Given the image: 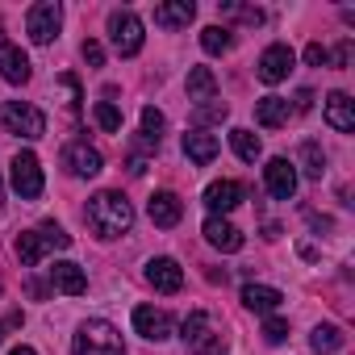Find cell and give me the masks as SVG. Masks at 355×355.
<instances>
[{"mask_svg": "<svg viewBox=\"0 0 355 355\" xmlns=\"http://www.w3.org/2000/svg\"><path fill=\"white\" fill-rule=\"evenodd\" d=\"M226 105L222 101H205V105H197V113H193V121H197V130L201 125H214V121H226Z\"/></svg>", "mask_w": 355, "mask_h": 355, "instance_id": "f546056e", "label": "cell"}, {"mask_svg": "<svg viewBox=\"0 0 355 355\" xmlns=\"http://www.w3.org/2000/svg\"><path fill=\"white\" fill-rule=\"evenodd\" d=\"M0 197H5V184H0Z\"/></svg>", "mask_w": 355, "mask_h": 355, "instance_id": "60d3db41", "label": "cell"}, {"mask_svg": "<svg viewBox=\"0 0 355 355\" xmlns=\"http://www.w3.org/2000/svg\"><path fill=\"white\" fill-rule=\"evenodd\" d=\"M146 284L155 293H180L184 288V268L175 259H167V255H159V259L146 263Z\"/></svg>", "mask_w": 355, "mask_h": 355, "instance_id": "8fae6325", "label": "cell"}, {"mask_svg": "<svg viewBox=\"0 0 355 355\" xmlns=\"http://www.w3.org/2000/svg\"><path fill=\"white\" fill-rule=\"evenodd\" d=\"M189 101L205 105V101H218V80L209 67H193L189 71Z\"/></svg>", "mask_w": 355, "mask_h": 355, "instance_id": "603a6c76", "label": "cell"}, {"mask_svg": "<svg viewBox=\"0 0 355 355\" xmlns=\"http://www.w3.org/2000/svg\"><path fill=\"white\" fill-rule=\"evenodd\" d=\"M9 355H38V351H34V347H13Z\"/></svg>", "mask_w": 355, "mask_h": 355, "instance_id": "f35d334b", "label": "cell"}, {"mask_svg": "<svg viewBox=\"0 0 355 355\" xmlns=\"http://www.w3.org/2000/svg\"><path fill=\"white\" fill-rule=\"evenodd\" d=\"M343 343H347V338H343L338 326H318V330L309 334V347H313V351H338Z\"/></svg>", "mask_w": 355, "mask_h": 355, "instance_id": "4316f807", "label": "cell"}, {"mask_svg": "<svg viewBox=\"0 0 355 355\" xmlns=\"http://www.w3.org/2000/svg\"><path fill=\"white\" fill-rule=\"evenodd\" d=\"M326 121L338 130V134H351L355 130V101L347 92H330L326 96Z\"/></svg>", "mask_w": 355, "mask_h": 355, "instance_id": "ac0fdd59", "label": "cell"}, {"mask_svg": "<svg viewBox=\"0 0 355 355\" xmlns=\"http://www.w3.org/2000/svg\"><path fill=\"white\" fill-rule=\"evenodd\" d=\"M88 226L101 234V239H121L130 226H134V205L121 197V193H96L84 209Z\"/></svg>", "mask_w": 355, "mask_h": 355, "instance_id": "6da1fadb", "label": "cell"}, {"mask_svg": "<svg viewBox=\"0 0 355 355\" xmlns=\"http://www.w3.org/2000/svg\"><path fill=\"white\" fill-rule=\"evenodd\" d=\"M109 42L121 59H134L142 51V21L130 13V9H117L109 13Z\"/></svg>", "mask_w": 355, "mask_h": 355, "instance_id": "5b68a950", "label": "cell"}, {"mask_svg": "<svg viewBox=\"0 0 355 355\" xmlns=\"http://www.w3.org/2000/svg\"><path fill=\"white\" fill-rule=\"evenodd\" d=\"M134 330H138L142 338H150V343H163V338H171L175 322H171V313H167V309L138 305V309H134Z\"/></svg>", "mask_w": 355, "mask_h": 355, "instance_id": "30bf717a", "label": "cell"}, {"mask_svg": "<svg viewBox=\"0 0 355 355\" xmlns=\"http://www.w3.org/2000/svg\"><path fill=\"white\" fill-rule=\"evenodd\" d=\"M351 55H355V46H351V38H343V42H338V51H334V67H347V63H351Z\"/></svg>", "mask_w": 355, "mask_h": 355, "instance_id": "d590c367", "label": "cell"}, {"mask_svg": "<svg viewBox=\"0 0 355 355\" xmlns=\"http://www.w3.org/2000/svg\"><path fill=\"white\" fill-rule=\"evenodd\" d=\"M146 214H150V222H155V226L171 230V226H180V218H184V201L175 197V193H155V197H150V205H146Z\"/></svg>", "mask_w": 355, "mask_h": 355, "instance_id": "5bb4252c", "label": "cell"}, {"mask_svg": "<svg viewBox=\"0 0 355 355\" xmlns=\"http://www.w3.org/2000/svg\"><path fill=\"white\" fill-rule=\"evenodd\" d=\"M163 125H167V121H163V113H159L155 105H146V109H142V134L159 142V134H163Z\"/></svg>", "mask_w": 355, "mask_h": 355, "instance_id": "4dcf8cb0", "label": "cell"}, {"mask_svg": "<svg viewBox=\"0 0 355 355\" xmlns=\"http://www.w3.org/2000/svg\"><path fill=\"white\" fill-rule=\"evenodd\" d=\"M201 234H205V243H209V247H218V251H226V255L243 247V230H239L234 222H226V218H214V214L205 218Z\"/></svg>", "mask_w": 355, "mask_h": 355, "instance_id": "7c38bea8", "label": "cell"}, {"mask_svg": "<svg viewBox=\"0 0 355 355\" xmlns=\"http://www.w3.org/2000/svg\"><path fill=\"white\" fill-rule=\"evenodd\" d=\"M92 113H96V125H101L105 134H117V130H121V109H117L113 101H96Z\"/></svg>", "mask_w": 355, "mask_h": 355, "instance_id": "f1b7e54d", "label": "cell"}, {"mask_svg": "<svg viewBox=\"0 0 355 355\" xmlns=\"http://www.w3.org/2000/svg\"><path fill=\"white\" fill-rule=\"evenodd\" d=\"M293 63H297L293 46H288V42H272V46L259 55V80H263V84H280V80H288Z\"/></svg>", "mask_w": 355, "mask_h": 355, "instance_id": "ba28073f", "label": "cell"}, {"mask_svg": "<svg viewBox=\"0 0 355 355\" xmlns=\"http://www.w3.org/2000/svg\"><path fill=\"white\" fill-rule=\"evenodd\" d=\"M0 130L17 134V138H42L46 134V117H42V109H34L26 101H5L0 105Z\"/></svg>", "mask_w": 355, "mask_h": 355, "instance_id": "277c9868", "label": "cell"}, {"mask_svg": "<svg viewBox=\"0 0 355 355\" xmlns=\"http://www.w3.org/2000/svg\"><path fill=\"white\" fill-rule=\"evenodd\" d=\"M71 355H125V343H121V334H117L113 322L92 318V322H84V326L76 330Z\"/></svg>", "mask_w": 355, "mask_h": 355, "instance_id": "3957f363", "label": "cell"}, {"mask_svg": "<svg viewBox=\"0 0 355 355\" xmlns=\"http://www.w3.org/2000/svg\"><path fill=\"white\" fill-rule=\"evenodd\" d=\"M288 113H293V105H288L284 96H263V101H255V121H259V125H268V130L284 125V121H288Z\"/></svg>", "mask_w": 355, "mask_h": 355, "instance_id": "7402d4cb", "label": "cell"}, {"mask_svg": "<svg viewBox=\"0 0 355 355\" xmlns=\"http://www.w3.org/2000/svg\"><path fill=\"white\" fill-rule=\"evenodd\" d=\"M263 338H268L272 347H280V343L288 338V322H284V318H268V322H263Z\"/></svg>", "mask_w": 355, "mask_h": 355, "instance_id": "1f68e13d", "label": "cell"}, {"mask_svg": "<svg viewBox=\"0 0 355 355\" xmlns=\"http://www.w3.org/2000/svg\"><path fill=\"white\" fill-rule=\"evenodd\" d=\"M218 9H222V13H239L247 26H263V13H259V9H239V5H218Z\"/></svg>", "mask_w": 355, "mask_h": 355, "instance_id": "836d02e7", "label": "cell"}, {"mask_svg": "<svg viewBox=\"0 0 355 355\" xmlns=\"http://www.w3.org/2000/svg\"><path fill=\"white\" fill-rule=\"evenodd\" d=\"M305 63H309V67H326V63H330V51H326L322 42H309V46H305Z\"/></svg>", "mask_w": 355, "mask_h": 355, "instance_id": "d6a6232c", "label": "cell"}, {"mask_svg": "<svg viewBox=\"0 0 355 355\" xmlns=\"http://www.w3.org/2000/svg\"><path fill=\"white\" fill-rule=\"evenodd\" d=\"M218 150H222V142H218V134H209V130H189L184 134V155L193 159V163H214L218 159Z\"/></svg>", "mask_w": 355, "mask_h": 355, "instance_id": "e0dca14e", "label": "cell"}, {"mask_svg": "<svg viewBox=\"0 0 355 355\" xmlns=\"http://www.w3.org/2000/svg\"><path fill=\"white\" fill-rule=\"evenodd\" d=\"M67 247H71V234H67L63 226H55V222H42L38 230H26V234H17V243H13V251H17V259H21L26 268L42 263V255L67 251Z\"/></svg>", "mask_w": 355, "mask_h": 355, "instance_id": "7a4b0ae2", "label": "cell"}, {"mask_svg": "<svg viewBox=\"0 0 355 355\" xmlns=\"http://www.w3.org/2000/svg\"><path fill=\"white\" fill-rule=\"evenodd\" d=\"M309 105H313V92H309V88H301V92H297V109H309Z\"/></svg>", "mask_w": 355, "mask_h": 355, "instance_id": "74e56055", "label": "cell"}, {"mask_svg": "<svg viewBox=\"0 0 355 355\" xmlns=\"http://www.w3.org/2000/svg\"><path fill=\"white\" fill-rule=\"evenodd\" d=\"M180 338H184L189 347L209 343V338H214V334H209V313H205V309H193V313L184 318V326H180Z\"/></svg>", "mask_w": 355, "mask_h": 355, "instance_id": "cb8c5ba5", "label": "cell"}, {"mask_svg": "<svg viewBox=\"0 0 355 355\" xmlns=\"http://www.w3.org/2000/svg\"><path fill=\"white\" fill-rule=\"evenodd\" d=\"M63 159H67V167H71V175H84V180H88V175H96V171L105 167V159H101V150H96V146H88V142H71Z\"/></svg>", "mask_w": 355, "mask_h": 355, "instance_id": "2e32d148", "label": "cell"}, {"mask_svg": "<svg viewBox=\"0 0 355 355\" xmlns=\"http://www.w3.org/2000/svg\"><path fill=\"white\" fill-rule=\"evenodd\" d=\"M0 343H5V326H0Z\"/></svg>", "mask_w": 355, "mask_h": 355, "instance_id": "ab89813d", "label": "cell"}, {"mask_svg": "<svg viewBox=\"0 0 355 355\" xmlns=\"http://www.w3.org/2000/svg\"><path fill=\"white\" fill-rule=\"evenodd\" d=\"M80 55H84V63H88V67H101V63H105V51H101V42H92V38L80 46Z\"/></svg>", "mask_w": 355, "mask_h": 355, "instance_id": "e575fe53", "label": "cell"}, {"mask_svg": "<svg viewBox=\"0 0 355 355\" xmlns=\"http://www.w3.org/2000/svg\"><path fill=\"white\" fill-rule=\"evenodd\" d=\"M193 17H197V5H193V0H167V5L155 9V21H159L163 30H180V26H189Z\"/></svg>", "mask_w": 355, "mask_h": 355, "instance_id": "44dd1931", "label": "cell"}, {"mask_svg": "<svg viewBox=\"0 0 355 355\" xmlns=\"http://www.w3.org/2000/svg\"><path fill=\"white\" fill-rule=\"evenodd\" d=\"M239 201H243V184H239V180H214V184L205 189V205H209L214 218L230 214Z\"/></svg>", "mask_w": 355, "mask_h": 355, "instance_id": "9a60e30c", "label": "cell"}, {"mask_svg": "<svg viewBox=\"0 0 355 355\" xmlns=\"http://www.w3.org/2000/svg\"><path fill=\"white\" fill-rule=\"evenodd\" d=\"M193 355H226V347H222L218 338H209V343H201V347H193Z\"/></svg>", "mask_w": 355, "mask_h": 355, "instance_id": "8d00e7d4", "label": "cell"}, {"mask_svg": "<svg viewBox=\"0 0 355 355\" xmlns=\"http://www.w3.org/2000/svg\"><path fill=\"white\" fill-rule=\"evenodd\" d=\"M301 163H305V175H313V180H322V171H326V155L318 142H301Z\"/></svg>", "mask_w": 355, "mask_h": 355, "instance_id": "83f0119b", "label": "cell"}, {"mask_svg": "<svg viewBox=\"0 0 355 355\" xmlns=\"http://www.w3.org/2000/svg\"><path fill=\"white\" fill-rule=\"evenodd\" d=\"M263 184H268V193L276 197V201H293V193H297V167L288 163V159H268V167H263Z\"/></svg>", "mask_w": 355, "mask_h": 355, "instance_id": "9c48e42d", "label": "cell"}, {"mask_svg": "<svg viewBox=\"0 0 355 355\" xmlns=\"http://www.w3.org/2000/svg\"><path fill=\"white\" fill-rule=\"evenodd\" d=\"M13 193L21 201H34L42 197V163L34 150H17L13 155Z\"/></svg>", "mask_w": 355, "mask_h": 355, "instance_id": "52a82bcc", "label": "cell"}, {"mask_svg": "<svg viewBox=\"0 0 355 355\" xmlns=\"http://www.w3.org/2000/svg\"><path fill=\"white\" fill-rule=\"evenodd\" d=\"M0 288H5V284H0Z\"/></svg>", "mask_w": 355, "mask_h": 355, "instance_id": "b9f144b4", "label": "cell"}, {"mask_svg": "<svg viewBox=\"0 0 355 355\" xmlns=\"http://www.w3.org/2000/svg\"><path fill=\"white\" fill-rule=\"evenodd\" d=\"M230 146H234V155H239L243 163H255V159L263 155V142H259V134H251V130H230Z\"/></svg>", "mask_w": 355, "mask_h": 355, "instance_id": "d4e9b609", "label": "cell"}, {"mask_svg": "<svg viewBox=\"0 0 355 355\" xmlns=\"http://www.w3.org/2000/svg\"><path fill=\"white\" fill-rule=\"evenodd\" d=\"M59 26H63V5H59V0H38V5L26 13V34H30V42H38V46L55 42Z\"/></svg>", "mask_w": 355, "mask_h": 355, "instance_id": "8992f818", "label": "cell"}, {"mask_svg": "<svg viewBox=\"0 0 355 355\" xmlns=\"http://www.w3.org/2000/svg\"><path fill=\"white\" fill-rule=\"evenodd\" d=\"M0 76H5L9 84H26L30 80V59L21 55V46H13L5 38V30H0Z\"/></svg>", "mask_w": 355, "mask_h": 355, "instance_id": "4fadbf2b", "label": "cell"}, {"mask_svg": "<svg viewBox=\"0 0 355 355\" xmlns=\"http://www.w3.org/2000/svg\"><path fill=\"white\" fill-rule=\"evenodd\" d=\"M280 301H284V293L272 288V284H247V288H243V305H247L251 313H276Z\"/></svg>", "mask_w": 355, "mask_h": 355, "instance_id": "ffe728a7", "label": "cell"}, {"mask_svg": "<svg viewBox=\"0 0 355 355\" xmlns=\"http://www.w3.org/2000/svg\"><path fill=\"white\" fill-rule=\"evenodd\" d=\"M51 284H55L59 293H67V297H80V293L88 288V276H84L80 263H67V259H63V263L51 268Z\"/></svg>", "mask_w": 355, "mask_h": 355, "instance_id": "d6986e66", "label": "cell"}, {"mask_svg": "<svg viewBox=\"0 0 355 355\" xmlns=\"http://www.w3.org/2000/svg\"><path fill=\"white\" fill-rule=\"evenodd\" d=\"M201 46H205V55H226L234 46V38L226 26H209V30H201Z\"/></svg>", "mask_w": 355, "mask_h": 355, "instance_id": "484cf974", "label": "cell"}]
</instances>
